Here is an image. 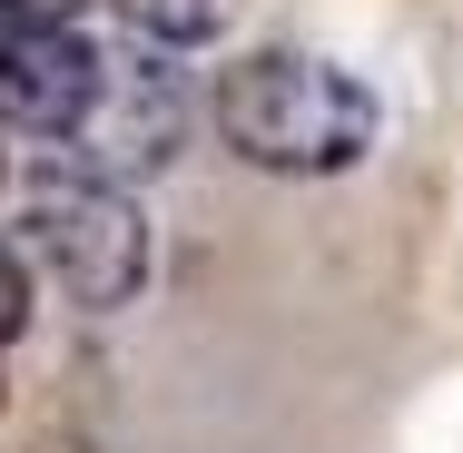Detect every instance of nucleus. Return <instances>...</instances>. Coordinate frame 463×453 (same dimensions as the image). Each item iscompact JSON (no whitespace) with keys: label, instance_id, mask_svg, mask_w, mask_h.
Listing matches in <instances>:
<instances>
[{"label":"nucleus","instance_id":"obj_1","mask_svg":"<svg viewBox=\"0 0 463 453\" xmlns=\"http://www.w3.org/2000/svg\"><path fill=\"white\" fill-rule=\"evenodd\" d=\"M217 138L267 168V178H345L355 158L374 148L384 109L355 70L316 60V50H247L217 70Z\"/></svg>","mask_w":463,"mask_h":453},{"label":"nucleus","instance_id":"obj_2","mask_svg":"<svg viewBox=\"0 0 463 453\" xmlns=\"http://www.w3.org/2000/svg\"><path fill=\"white\" fill-rule=\"evenodd\" d=\"M178 138H187V80L158 50H99V80L80 99V118L50 138V158H60V178L138 187L178 158Z\"/></svg>","mask_w":463,"mask_h":453},{"label":"nucleus","instance_id":"obj_3","mask_svg":"<svg viewBox=\"0 0 463 453\" xmlns=\"http://www.w3.org/2000/svg\"><path fill=\"white\" fill-rule=\"evenodd\" d=\"M20 267H40L70 306H128L148 286V217L128 187H90V178H50L20 207Z\"/></svg>","mask_w":463,"mask_h":453},{"label":"nucleus","instance_id":"obj_4","mask_svg":"<svg viewBox=\"0 0 463 453\" xmlns=\"http://www.w3.org/2000/svg\"><path fill=\"white\" fill-rule=\"evenodd\" d=\"M99 80V50L70 20H40V10H0V128L10 138H60L80 118V99Z\"/></svg>","mask_w":463,"mask_h":453},{"label":"nucleus","instance_id":"obj_5","mask_svg":"<svg viewBox=\"0 0 463 453\" xmlns=\"http://www.w3.org/2000/svg\"><path fill=\"white\" fill-rule=\"evenodd\" d=\"M237 10H247V0H128V30H148L158 50H197V40H217Z\"/></svg>","mask_w":463,"mask_h":453},{"label":"nucleus","instance_id":"obj_6","mask_svg":"<svg viewBox=\"0 0 463 453\" xmlns=\"http://www.w3.org/2000/svg\"><path fill=\"white\" fill-rule=\"evenodd\" d=\"M20 326H30V267H20L10 247H0V345H10Z\"/></svg>","mask_w":463,"mask_h":453},{"label":"nucleus","instance_id":"obj_7","mask_svg":"<svg viewBox=\"0 0 463 453\" xmlns=\"http://www.w3.org/2000/svg\"><path fill=\"white\" fill-rule=\"evenodd\" d=\"M0 10H40V20H70L80 0H0Z\"/></svg>","mask_w":463,"mask_h":453}]
</instances>
